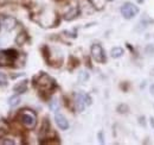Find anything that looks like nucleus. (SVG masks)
<instances>
[{
  "instance_id": "f257e3e1",
  "label": "nucleus",
  "mask_w": 154,
  "mask_h": 145,
  "mask_svg": "<svg viewBox=\"0 0 154 145\" xmlns=\"http://www.w3.org/2000/svg\"><path fill=\"white\" fill-rule=\"evenodd\" d=\"M33 85L40 92H51L55 88V80L45 72H42L33 80Z\"/></svg>"
},
{
  "instance_id": "f03ea898",
  "label": "nucleus",
  "mask_w": 154,
  "mask_h": 145,
  "mask_svg": "<svg viewBox=\"0 0 154 145\" xmlns=\"http://www.w3.org/2000/svg\"><path fill=\"white\" fill-rule=\"evenodd\" d=\"M19 120L23 124V126H25L29 130H32L37 124V118L36 114L29 109H24L19 113Z\"/></svg>"
},
{
  "instance_id": "7ed1b4c3",
  "label": "nucleus",
  "mask_w": 154,
  "mask_h": 145,
  "mask_svg": "<svg viewBox=\"0 0 154 145\" xmlns=\"http://www.w3.org/2000/svg\"><path fill=\"white\" fill-rule=\"evenodd\" d=\"M17 58H18V53L13 49L0 50V67L12 66Z\"/></svg>"
},
{
  "instance_id": "20e7f679",
  "label": "nucleus",
  "mask_w": 154,
  "mask_h": 145,
  "mask_svg": "<svg viewBox=\"0 0 154 145\" xmlns=\"http://www.w3.org/2000/svg\"><path fill=\"white\" fill-rule=\"evenodd\" d=\"M91 105V98L90 95L85 93H77L75 94V107L78 112L84 111L85 106Z\"/></svg>"
},
{
  "instance_id": "39448f33",
  "label": "nucleus",
  "mask_w": 154,
  "mask_h": 145,
  "mask_svg": "<svg viewBox=\"0 0 154 145\" xmlns=\"http://www.w3.org/2000/svg\"><path fill=\"white\" fill-rule=\"evenodd\" d=\"M139 13V8L137 6H135L132 2H126L122 5L121 7V14L123 16V18L126 19H132Z\"/></svg>"
},
{
  "instance_id": "423d86ee",
  "label": "nucleus",
  "mask_w": 154,
  "mask_h": 145,
  "mask_svg": "<svg viewBox=\"0 0 154 145\" xmlns=\"http://www.w3.org/2000/svg\"><path fill=\"white\" fill-rule=\"evenodd\" d=\"M91 56L94 60L98 63H104L106 62V54L103 48L100 44H93L91 45Z\"/></svg>"
},
{
  "instance_id": "0eeeda50",
  "label": "nucleus",
  "mask_w": 154,
  "mask_h": 145,
  "mask_svg": "<svg viewBox=\"0 0 154 145\" xmlns=\"http://www.w3.org/2000/svg\"><path fill=\"white\" fill-rule=\"evenodd\" d=\"M2 25H4L5 30L12 31L16 27V25H17V20H16V18H13V17L6 16V17H2Z\"/></svg>"
},
{
  "instance_id": "6e6552de",
  "label": "nucleus",
  "mask_w": 154,
  "mask_h": 145,
  "mask_svg": "<svg viewBox=\"0 0 154 145\" xmlns=\"http://www.w3.org/2000/svg\"><path fill=\"white\" fill-rule=\"evenodd\" d=\"M55 120H56L57 126L59 127L60 130H68V127H69V123H68L66 118H65L63 114H60V113H56V115H55Z\"/></svg>"
},
{
  "instance_id": "1a4fd4ad",
  "label": "nucleus",
  "mask_w": 154,
  "mask_h": 145,
  "mask_svg": "<svg viewBox=\"0 0 154 145\" xmlns=\"http://www.w3.org/2000/svg\"><path fill=\"white\" fill-rule=\"evenodd\" d=\"M78 12H79V8H78V6H71L70 7V10L68 11V12H65V14H64V19L65 20H71V19L76 18V16H78Z\"/></svg>"
},
{
  "instance_id": "9d476101",
  "label": "nucleus",
  "mask_w": 154,
  "mask_h": 145,
  "mask_svg": "<svg viewBox=\"0 0 154 145\" xmlns=\"http://www.w3.org/2000/svg\"><path fill=\"white\" fill-rule=\"evenodd\" d=\"M13 91L16 92L17 94H23L27 91V81H21L19 83H17L13 87Z\"/></svg>"
},
{
  "instance_id": "9b49d317",
  "label": "nucleus",
  "mask_w": 154,
  "mask_h": 145,
  "mask_svg": "<svg viewBox=\"0 0 154 145\" xmlns=\"http://www.w3.org/2000/svg\"><path fill=\"white\" fill-rule=\"evenodd\" d=\"M96 10H102L107 2V0H88Z\"/></svg>"
},
{
  "instance_id": "f8f14e48",
  "label": "nucleus",
  "mask_w": 154,
  "mask_h": 145,
  "mask_svg": "<svg viewBox=\"0 0 154 145\" xmlns=\"http://www.w3.org/2000/svg\"><path fill=\"white\" fill-rule=\"evenodd\" d=\"M8 130H10V127H8V124L6 123V120L2 119V118H0V136L7 133Z\"/></svg>"
},
{
  "instance_id": "ddd939ff",
  "label": "nucleus",
  "mask_w": 154,
  "mask_h": 145,
  "mask_svg": "<svg viewBox=\"0 0 154 145\" xmlns=\"http://www.w3.org/2000/svg\"><path fill=\"white\" fill-rule=\"evenodd\" d=\"M27 40V35L25 34V32H20L18 36L16 37V43L18 44V45H23V44H25V42Z\"/></svg>"
},
{
  "instance_id": "4468645a",
  "label": "nucleus",
  "mask_w": 154,
  "mask_h": 145,
  "mask_svg": "<svg viewBox=\"0 0 154 145\" xmlns=\"http://www.w3.org/2000/svg\"><path fill=\"white\" fill-rule=\"evenodd\" d=\"M110 55H112V57H114V58L121 57V56L123 55V49H122V48H120V47H117V48H113V49H112V51H110Z\"/></svg>"
},
{
  "instance_id": "2eb2a0df",
  "label": "nucleus",
  "mask_w": 154,
  "mask_h": 145,
  "mask_svg": "<svg viewBox=\"0 0 154 145\" xmlns=\"http://www.w3.org/2000/svg\"><path fill=\"white\" fill-rule=\"evenodd\" d=\"M19 102H20L19 95H13V96H11V98L8 99V105H10L11 107H14V106L19 105Z\"/></svg>"
},
{
  "instance_id": "dca6fc26",
  "label": "nucleus",
  "mask_w": 154,
  "mask_h": 145,
  "mask_svg": "<svg viewBox=\"0 0 154 145\" xmlns=\"http://www.w3.org/2000/svg\"><path fill=\"white\" fill-rule=\"evenodd\" d=\"M49 106H50V109H51V111L57 112L58 108H59V101L55 98V99H52V100H51V102H50V105H49Z\"/></svg>"
},
{
  "instance_id": "f3484780",
  "label": "nucleus",
  "mask_w": 154,
  "mask_h": 145,
  "mask_svg": "<svg viewBox=\"0 0 154 145\" xmlns=\"http://www.w3.org/2000/svg\"><path fill=\"white\" fill-rule=\"evenodd\" d=\"M7 76L2 72H0V87H6L7 86Z\"/></svg>"
},
{
  "instance_id": "a211bd4d",
  "label": "nucleus",
  "mask_w": 154,
  "mask_h": 145,
  "mask_svg": "<svg viewBox=\"0 0 154 145\" xmlns=\"http://www.w3.org/2000/svg\"><path fill=\"white\" fill-rule=\"evenodd\" d=\"M89 79V74L87 72H79V75H78V80L79 81H82V82H84V81H87Z\"/></svg>"
},
{
  "instance_id": "6ab92c4d",
  "label": "nucleus",
  "mask_w": 154,
  "mask_h": 145,
  "mask_svg": "<svg viewBox=\"0 0 154 145\" xmlns=\"http://www.w3.org/2000/svg\"><path fill=\"white\" fill-rule=\"evenodd\" d=\"M117 111H119L120 113H126V112L128 111V106L125 105V104H121V105L117 107Z\"/></svg>"
},
{
  "instance_id": "aec40b11",
  "label": "nucleus",
  "mask_w": 154,
  "mask_h": 145,
  "mask_svg": "<svg viewBox=\"0 0 154 145\" xmlns=\"http://www.w3.org/2000/svg\"><path fill=\"white\" fill-rule=\"evenodd\" d=\"M0 144H5V145H13V144H14V140H12V139H7V138H5V139H2V140H0Z\"/></svg>"
},
{
  "instance_id": "412c9836",
  "label": "nucleus",
  "mask_w": 154,
  "mask_h": 145,
  "mask_svg": "<svg viewBox=\"0 0 154 145\" xmlns=\"http://www.w3.org/2000/svg\"><path fill=\"white\" fill-rule=\"evenodd\" d=\"M42 144H45V145H48V144H56V145H58L59 144V140H43V142H40Z\"/></svg>"
},
{
  "instance_id": "4be33fe9",
  "label": "nucleus",
  "mask_w": 154,
  "mask_h": 145,
  "mask_svg": "<svg viewBox=\"0 0 154 145\" xmlns=\"http://www.w3.org/2000/svg\"><path fill=\"white\" fill-rule=\"evenodd\" d=\"M98 140H100V143L101 144H103L104 143V137H103V132L101 131V132H98Z\"/></svg>"
},
{
  "instance_id": "5701e85b",
  "label": "nucleus",
  "mask_w": 154,
  "mask_h": 145,
  "mask_svg": "<svg viewBox=\"0 0 154 145\" xmlns=\"http://www.w3.org/2000/svg\"><path fill=\"white\" fill-rule=\"evenodd\" d=\"M140 124H141L142 126H145V125H146V124H145V118H143V117H141V118H140Z\"/></svg>"
},
{
  "instance_id": "b1692460",
  "label": "nucleus",
  "mask_w": 154,
  "mask_h": 145,
  "mask_svg": "<svg viewBox=\"0 0 154 145\" xmlns=\"http://www.w3.org/2000/svg\"><path fill=\"white\" fill-rule=\"evenodd\" d=\"M146 51H147V53H148V51H152V53H154V48H153V47H147V48H146Z\"/></svg>"
},
{
  "instance_id": "393cba45",
  "label": "nucleus",
  "mask_w": 154,
  "mask_h": 145,
  "mask_svg": "<svg viewBox=\"0 0 154 145\" xmlns=\"http://www.w3.org/2000/svg\"><path fill=\"white\" fill-rule=\"evenodd\" d=\"M149 92H151V94H152V95H154V85H152V86H151Z\"/></svg>"
},
{
  "instance_id": "a878e982",
  "label": "nucleus",
  "mask_w": 154,
  "mask_h": 145,
  "mask_svg": "<svg viewBox=\"0 0 154 145\" xmlns=\"http://www.w3.org/2000/svg\"><path fill=\"white\" fill-rule=\"evenodd\" d=\"M151 125L152 127H154V118H151Z\"/></svg>"
},
{
  "instance_id": "bb28decb",
  "label": "nucleus",
  "mask_w": 154,
  "mask_h": 145,
  "mask_svg": "<svg viewBox=\"0 0 154 145\" xmlns=\"http://www.w3.org/2000/svg\"><path fill=\"white\" fill-rule=\"evenodd\" d=\"M137 1H139V2H143L145 0H137Z\"/></svg>"
},
{
  "instance_id": "cd10ccee",
  "label": "nucleus",
  "mask_w": 154,
  "mask_h": 145,
  "mask_svg": "<svg viewBox=\"0 0 154 145\" xmlns=\"http://www.w3.org/2000/svg\"><path fill=\"white\" fill-rule=\"evenodd\" d=\"M152 74H153V76H154V68H153V70H152Z\"/></svg>"
},
{
  "instance_id": "c85d7f7f",
  "label": "nucleus",
  "mask_w": 154,
  "mask_h": 145,
  "mask_svg": "<svg viewBox=\"0 0 154 145\" xmlns=\"http://www.w3.org/2000/svg\"><path fill=\"white\" fill-rule=\"evenodd\" d=\"M0 26H1V24H0Z\"/></svg>"
}]
</instances>
